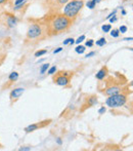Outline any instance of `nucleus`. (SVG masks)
<instances>
[{
	"label": "nucleus",
	"mask_w": 133,
	"mask_h": 151,
	"mask_svg": "<svg viewBox=\"0 0 133 151\" xmlns=\"http://www.w3.org/2000/svg\"><path fill=\"white\" fill-rule=\"evenodd\" d=\"M94 55H95V52H89L88 55H86V58H90V57L94 56Z\"/></svg>",
	"instance_id": "obj_31"
},
{
	"label": "nucleus",
	"mask_w": 133,
	"mask_h": 151,
	"mask_svg": "<svg viewBox=\"0 0 133 151\" xmlns=\"http://www.w3.org/2000/svg\"><path fill=\"white\" fill-rule=\"evenodd\" d=\"M127 30H128V28L126 26H121L119 29L120 33H125V32H127Z\"/></svg>",
	"instance_id": "obj_24"
},
{
	"label": "nucleus",
	"mask_w": 133,
	"mask_h": 151,
	"mask_svg": "<svg viewBox=\"0 0 133 151\" xmlns=\"http://www.w3.org/2000/svg\"><path fill=\"white\" fill-rule=\"evenodd\" d=\"M109 20H110V22H111V23H115L116 21H117V17H116V14H115V16H113L112 18H110Z\"/></svg>",
	"instance_id": "obj_25"
},
{
	"label": "nucleus",
	"mask_w": 133,
	"mask_h": 151,
	"mask_svg": "<svg viewBox=\"0 0 133 151\" xmlns=\"http://www.w3.org/2000/svg\"><path fill=\"white\" fill-rule=\"evenodd\" d=\"M105 112V107H101L100 110H98V113L100 114H103Z\"/></svg>",
	"instance_id": "obj_27"
},
{
	"label": "nucleus",
	"mask_w": 133,
	"mask_h": 151,
	"mask_svg": "<svg viewBox=\"0 0 133 151\" xmlns=\"http://www.w3.org/2000/svg\"><path fill=\"white\" fill-rule=\"evenodd\" d=\"M63 50V47H58V50H53V54H58Z\"/></svg>",
	"instance_id": "obj_29"
},
{
	"label": "nucleus",
	"mask_w": 133,
	"mask_h": 151,
	"mask_svg": "<svg viewBox=\"0 0 133 151\" xmlns=\"http://www.w3.org/2000/svg\"><path fill=\"white\" fill-rule=\"evenodd\" d=\"M85 38H86V36L85 35H81V36H79V37L77 38V40H75V43H77V44H79V43H81L83 40H85Z\"/></svg>",
	"instance_id": "obj_21"
},
{
	"label": "nucleus",
	"mask_w": 133,
	"mask_h": 151,
	"mask_svg": "<svg viewBox=\"0 0 133 151\" xmlns=\"http://www.w3.org/2000/svg\"><path fill=\"white\" fill-rule=\"evenodd\" d=\"M51 122H52V119H46L43 121H40V122H37V123H33V124H30L25 127V132H26V133H32L34 131H37L38 129H43V127H47V125H49Z\"/></svg>",
	"instance_id": "obj_9"
},
{
	"label": "nucleus",
	"mask_w": 133,
	"mask_h": 151,
	"mask_svg": "<svg viewBox=\"0 0 133 151\" xmlns=\"http://www.w3.org/2000/svg\"><path fill=\"white\" fill-rule=\"evenodd\" d=\"M95 1H96V3H100V2H101L102 0H95Z\"/></svg>",
	"instance_id": "obj_35"
},
{
	"label": "nucleus",
	"mask_w": 133,
	"mask_h": 151,
	"mask_svg": "<svg viewBox=\"0 0 133 151\" xmlns=\"http://www.w3.org/2000/svg\"><path fill=\"white\" fill-rule=\"evenodd\" d=\"M84 7V0H69L66 5L63 7V14L67 18L75 21L77 19L79 12Z\"/></svg>",
	"instance_id": "obj_4"
},
{
	"label": "nucleus",
	"mask_w": 133,
	"mask_h": 151,
	"mask_svg": "<svg viewBox=\"0 0 133 151\" xmlns=\"http://www.w3.org/2000/svg\"><path fill=\"white\" fill-rule=\"evenodd\" d=\"M124 40H132V37H130V38H125Z\"/></svg>",
	"instance_id": "obj_34"
},
{
	"label": "nucleus",
	"mask_w": 133,
	"mask_h": 151,
	"mask_svg": "<svg viewBox=\"0 0 133 151\" xmlns=\"http://www.w3.org/2000/svg\"><path fill=\"white\" fill-rule=\"evenodd\" d=\"M72 38H67L66 40L64 41V45H68V44H70V41H71Z\"/></svg>",
	"instance_id": "obj_28"
},
{
	"label": "nucleus",
	"mask_w": 133,
	"mask_h": 151,
	"mask_svg": "<svg viewBox=\"0 0 133 151\" xmlns=\"http://www.w3.org/2000/svg\"><path fill=\"white\" fill-rule=\"evenodd\" d=\"M5 23H6V25H7V27L14 28L16 25V18L14 17V14H5Z\"/></svg>",
	"instance_id": "obj_11"
},
{
	"label": "nucleus",
	"mask_w": 133,
	"mask_h": 151,
	"mask_svg": "<svg viewBox=\"0 0 133 151\" xmlns=\"http://www.w3.org/2000/svg\"><path fill=\"white\" fill-rule=\"evenodd\" d=\"M130 91L126 88V91L122 90L120 93H115V95L109 96L107 99L105 100V105L109 106L112 109H116V108H121L127 103L128 95H129Z\"/></svg>",
	"instance_id": "obj_5"
},
{
	"label": "nucleus",
	"mask_w": 133,
	"mask_h": 151,
	"mask_svg": "<svg viewBox=\"0 0 133 151\" xmlns=\"http://www.w3.org/2000/svg\"><path fill=\"white\" fill-rule=\"evenodd\" d=\"M2 147V145H1V144H0V148H1Z\"/></svg>",
	"instance_id": "obj_36"
},
{
	"label": "nucleus",
	"mask_w": 133,
	"mask_h": 151,
	"mask_svg": "<svg viewBox=\"0 0 133 151\" xmlns=\"http://www.w3.org/2000/svg\"><path fill=\"white\" fill-rule=\"evenodd\" d=\"M69 0H42V6L47 14L58 12L63 9Z\"/></svg>",
	"instance_id": "obj_6"
},
{
	"label": "nucleus",
	"mask_w": 133,
	"mask_h": 151,
	"mask_svg": "<svg viewBox=\"0 0 133 151\" xmlns=\"http://www.w3.org/2000/svg\"><path fill=\"white\" fill-rule=\"evenodd\" d=\"M46 29L48 37L58 36L60 34L66 33L70 30L74 21L67 18L63 12H52L47 14L43 19H41Z\"/></svg>",
	"instance_id": "obj_1"
},
{
	"label": "nucleus",
	"mask_w": 133,
	"mask_h": 151,
	"mask_svg": "<svg viewBox=\"0 0 133 151\" xmlns=\"http://www.w3.org/2000/svg\"><path fill=\"white\" fill-rule=\"evenodd\" d=\"M47 54V50H38V52H35V57H42L44 56V55Z\"/></svg>",
	"instance_id": "obj_19"
},
{
	"label": "nucleus",
	"mask_w": 133,
	"mask_h": 151,
	"mask_svg": "<svg viewBox=\"0 0 133 151\" xmlns=\"http://www.w3.org/2000/svg\"><path fill=\"white\" fill-rule=\"evenodd\" d=\"M96 4H97V3H96L95 0H89V1L86 3V5H87V7L90 8V9H93V8L96 6Z\"/></svg>",
	"instance_id": "obj_15"
},
{
	"label": "nucleus",
	"mask_w": 133,
	"mask_h": 151,
	"mask_svg": "<svg viewBox=\"0 0 133 151\" xmlns=\"http://www.w3.org/2000/svg\"><path fill=\"white\" fill-rule=\"evenodd\" d=\"M49 69V64L48 63H46V64H43V65L41 66V67H40V74H44L45 73L46 71H47V70Z\"/></svg>",
	"instance_id": "obj_14"
},
{
	"label": "nucleus",
	"mask_w": 133,
	"mask_h": 151,
	"mask_svg": "<svg viewBox=\"0 0 133 151\" xmlns=\"http://www.w3.org/2000/svg\"><path fill=\"white\" fill-rule=\"evenodd\" d=\"M86 46H83V45H78L77 47L75 48V52H77V54H83L84 52H85L86 50Z\"/></svg>",
	"instance_id": "obj_17"
},
{
	"label": "nucleus",
	"mask_w": 133,
	"mask_h": 151,
	"mask_svg": "<svg viewBox=\"0 0 133 151\" xmlns=\"http://www.w3.org/2000/svg\"><path fill=\"white\" fill-rule=\"evenodd\" d=\"M10 0H0V5H4V4H6L7 2H9Z\"/></svg>",
	"instance_id": "obj_30"
},
{
	"label": "nucleus",
	"mask_w": 133,
	"mask_h": 151,
	"mask_svg": "<svg viewBox=\"0 0 133 151\" xmlns=\"http://www.w3.org/2000/svg\"><path fill=\"white\" fill-rule=\"evenodd\" d=\"M56 143H58V145H62V144H63L62 139H60V138H58V139H56Z\"/></svg>",
	"instance_id": "obj_32"
},
{
	"label": "nucleus",
	"mask_w": 133,
	"mask_h": 151,
	"mask_svg": "<svg viewBox=\"0 0 133 151\" xmlns=\"http://www.w3.org/2000/svg\"><path fill=\"white\" fill-rule=\"evenodd\" d=\"M18 79V72H11V73L8 75V80H9L10 82H14L16 81V80Z\"/></svg>",
	"instance_id": "obj_13"
},
{
	"label": "nucleus",
	"mask_w": 133,
	"mask_h": 151,
	"mask_svg": "<svg viewBox=\"0 0 133 151\" xmlns=\"http://www.w3.org/2000/svg\"><path fill=\"white\" fill-rule=\"evenodd\" d=\"M47 33L42 20H33L29 29L27 31V36L25 43L26 44H37L47 38Z\"/></svg>",
	"instance_id": "obj_2"
},
{
	"label": "nucleus",
	"mask_w": 133,
	"mask_h": 151,
	"mask_svg": "<svg viewBox=\"0 0 133 151\" xmlns=\"http://www.w3.org/2000/svg\"><path fill=\"white\" fill-rule=\"evenodd\" d=\"M94 45V40L93 39H88L85 43V46H88V47H92Z\"/></svg>",
	"instance_id": "obj_22"
},
{
	"label": "nucleus",
	"mask_w": 133,
	"mask_h": 151,
	"mask_svg": "<svg viewBox=\"0 0 133 151\" xmlns=\"http://www.w3.org/2000/svg\"><path fill=\"white\" fill-rule=\"evenodd\" d=\"M97 103H98V99L95 95L88 96V97H86L85 100H84L81 109H80V112H84L86 109H88V108H90V107H93V106L96 105Z\"/></svg>",
	"instance_id": "obj_8"
},
{
	"label": "nucleus",
	"mask_w": 133,
	"mask_h": 151,
	"mask_svg": "<svg viewBox=\"0 0 133 151\" xmlns=\"http://www.w3.org/2000/svg\"><path fill=\"white\" fill-rule=\"evenodd\" d=\"M112 29V26L110 24H107V25H103L102 27H101V30H102L105 33H107V32H110Z\"/></svg>",
	"instance_id": "obj_20"
},
{
	"label": "nucleus",
	"mask_w": 133,
	"mask_h": 151,
	"mask_svg": "<svg viewBox=\"0 0 133 151\" xmlns=\"http://www.w3.org/2000/svg\"><path fill=\"white\" fill-rule=\"evenodd\" d=\"M105 43H107V40H105V37L100 38V39H98L97 41L95 42V44H96L97 46H103Z\"/></svg>",
	"instance_id": "obj_16"
},
{
	"label": "nucleus",
	"mask_w": 133,
	"mask_h": 151,
	"mask_svg": "<svg viewBox=\"0 0 133 151\" xmlns=\"http://www.w3.org/2000/svg\"><path fill=\"white\" fill-rule=\"evenodd\" d=\"M122 14H123V16H125V14H126V12H125V10H122Z\"/></svg>",
	"instance_id": "obj_33"
},
{
	"label": "nucleus",
	"mask_w": 133,
	"mask_h": 151,
	"mask_svg": "<svg viewBox=\"0 0 133 151\" xmlns=\"http://www.w3.org/2000/svg\"><path fill=\"white\" fill-rule=\"evenodd\" d=\"M56 72V67L55 66H53V67H51L49 70H48V74L49 75H52V74H54Z\"/></svg>",
	"instance_id": "obj_23"
},
{
	"label": "nucleus",
	"mask_w": 133,
	"mask_h": 151,
	"mask_svg": "<svg viewBox=\"0 0 133 151\" xmlns=\"http://www.w3.org/2000/svg\"><path fill=\"white\" fill-rule=\"evenodd\" d=\"M31 149H32L31 147H21L20 151H30Z\"/></svg>",
	"instance_id": "obj_26"
},
{
	"label": "nucleus",
	"mask_w": 133,
	"mask_h": 151,
	"mask_svg": "<svg viewBox=\"0 0 133 151\" xmlns=\"http://www.w3.org/2000/svg\"><path fill=\"white\" fill-rule=\"evenodd\" d=\"M52 80L56 86H68L71 82V78L73 77V72L71 71H58L55 74H52Z\"/></svg>",
	"instance_id": "obj_7"
},
{
	"label": "nucleus",
	"mask_w": 133,
	"mask_h": 151,
	"mask_svg": "<svg viewBox=\"0 0 133 151\" xmlns=\"http://www.w3.org/2000/svg\"><path fill=\"white\" fill-rule=\"evenodd\" d=\"M122 76L118 77H113V76H109L107 79H105L103 81V88H100V91L103 95H105L107 97L115 93H120L123 90V86L125 83V81H122Z\"/></svg>",
	"instance_id": "obj_3"
},
{
	"label": "nucleus",
	"mask_w": 133,
	"mask_h": 151,
	"mask_svg": "<svg viewBox=\"0 0 133 151\" xmlns=\"http://www.w3.org/2000/svg\"><path fill=\"white\" fill-rule=\"evenodd\" d=\"M107 74H109V69H107V66H103L102 68L100 70V71L96 73V75H95V78L97 80H103L105 77L107 76Z\"/></svg>",
	"instance_id": "obj_12"
},
{
	"label": "nucleus",
	"mask_w": 133,
	"mask_h": 151,
	"mask_svg": "<svg viewBox=\"0 0 133 151\" xmlns=\"http://www.w3.org/2000/svg\"><path fill=\"white\" fill-rule=\"evenodd\" d=\"M24 93H25L24 88H18L12 90L9 93V99H10V101H11V103H14V101L16 102Z\"/></svg>",
	"instance_id": "obj_10"
},
{
	"label": "nucleus",
	"mask_w": 133,
	"mask_h": 151,
	"mask_svg": "<svg viewBox=\"0 0 133 151\" xmlns=\"http://www.w3.org/2000/svg\"><path fill=\"white\" fill-rule=\"evenodd\" d=\"M110 32H111V36L114 38H118L120 36L119 29H113V31H110Z\"/></svg>",
	"instance_id": "obj_18"
}]
</instances>
